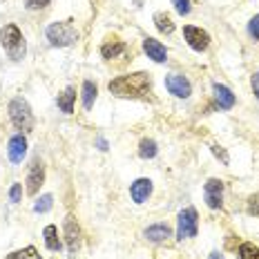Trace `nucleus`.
<instances>
[{"instance_id": "f257e3e1", "label": "nucleus", "mask_w": 259, "mask_h": 259, "mask_svg": "<svg viewBox=\"0 0 259 259\" xmlns=\"http://www.w3.org/2000/svg\"><path fill=\"white\" fill-rule=\"evenodd\" d=\"M107 90L118 99H145L150 94V90H152V78L145 72L127 74V76H118L110 80Z\"/></svg>"}, {"instance_id": "f03ea898", "label": "nucleus", "mask_w": 259, "mask_h": 259, "mask_svg": "<svg viewBox=\"0 0 259 259\" xmlns=\"http://www.w3.org/2000/svg\"><path fill=\"white\" fill-rule=\"evenodd\" d=\"M45 36H47V40H50V45H54V47H67L78 40V31H76V27H74V20H69V18L52 23L45 29Z\"/></svg>"}, {"instance_id": "7ed1b4c3", "label": "nucleus", "mask_w": 259, "mask_h": 259, "mask_svg": "<svg viewBox=\"0 0 259 259\" xmlns=\"http://www.w3.org/2000/svg\"><path fill=\"white\" fill-rule=\"evenodd\" d=\"M0 45L5 47V52L9 54L12 61H20V58H25L27 45H25L23 34H20V29L16 25H5L3 29H0Z\"/></svg>"}, {"instance_id": "20e7f679", "label": "nucleus", "mask_w": 259, "mask_h": 259, "mask_svg": "<svg viewBox=\"0 0 259 259\" xmlns=\"http://www.w3.org/2000/svg\"><path fill=\"white\" fill-rule=\"evenodd\" d=\"M9 118L23 132H31L34 130V114H31V107L23 96H16V99L9 101Z\"/></svg>"}, {"instance_id": "39448f33", "label": "nucleus", "mask_w": 259, "mask_h": 259, "mask_svg": "<svg viewBox=\"0 0 259 259\" xmlns=\"http://www.w3.org/2000/svg\"><path fill=\"white\" fill-rule=\"evenodd\" d=\"M197 230H199L197 210L194 208L181 210L179 219H177V237H179V239H190V237L197 235Z\"/></svg>"}, {"instance_id": "423d86ee", "label": "nucleus", "mask_w": 259, "mask_h": 259, "mask_svg": "<svg viewBox=\"0 0 259 259\" xmlns=\"http://www.w3.org/2000/svg\"><path fill=\"white\" fill-rule=\"evenodd\" d=\"M183 38L186 42L192 47L194 52H206L210 45V34L201 27H194V25H186L183 27Z\"/></svg>"}, {"instance_id": "0eeeda50", "label": "nucleus", "mask_w": 259, "mask_h": 259, "mask_svg": "<svg viewBox=\"0 0 259 259\" xmlns=\"http://www.w3.org/2000/svg\"><path fill=\"white\" fill-rule=\"evenodd\" d=\"M203 199H206L208 208L217 210L221 208V199H224V181L221 179H208L203 186Z\"/></svg>"}, {"instance_id": "6e6552de", "label": "nucleus", "mask_w": 259, "mask_h": 259, "mask_svg": "<svg viewBox=\"0 0 259 259\" xmlns=\"http://www.w3.org/2000/svg\"><path fill=\"white\" fill-rule=\"evenodd\" d=\"M165 88L172 96H177V99H188L192 92V85L190 80L186 76H181V74H170L168 78H165Z\"/></svg>"}, {"instance_id": "1a4fd4ad", "label": "nucleus", "mask_w": 259, "mask_h": 259, "mask_svg": "<svg viewBox=\"0 0 259 259\" xmlns=\"http://www.w3.org/2000/svg\"><path fill=\"white\" fill-rule=\"evenodd\" d=\"M42 181H45V165H42V161L36 159L34 163L29 165V172H27V192L36 194L40 190Z\"/></svg>"}, {"instance_id": "9d476101", "label": "nucleus", "mask_w": 259, "mask_h": 259, "mask_svg": "<svg viewBox=\"0 0 259 259\" xmlns=\"http://www.w3.org/2000/svg\"><path fill=\"white\" fill-rule=\"evenodd\" d=\"M27 154V139L23 134H14L7 143V156L12 163H20Z\"/></svg>"}, {"instance_id": "9b49d317", "label": "nucleus", "mask_w": 259, "mask_h": 259, "mask_svg": "<svg viewBox=\"0 0 259 259\" xmlns=\"http://www.w3.org/2000/svg\"><path fill=\"white\" fill-rule=\"evenodd\" d=\"M65 241H67V250L72 255L80 248V228L76 221H74V217L65 219Z\"/></svg>"}, {"instance_id": "f8f14e48", "label": "nucleus", "mask_w": 259, "mask_h": 259, "mask_svg": "<svg viewBox=\"0 0 259 259\" xmlns=\"http://www.w3.org/2000/svg\"><path fill=\"white\" fill-rule=\"evenodd\" d=\"M152 194V181L150 179H137L130 186V197L134 203H145Z\"/></svg>"}, {"instance_id": "ddd939ff", "label": "nucleus", "mask_w": 259, "mask_h": 259, "mask_svg": "<svg viewBox=\"0 0 259 259\" xmlns=\"http://www.w3.org/2000/svg\"><path fill=\"white\" fill-rule=\"evenodd\" d=\"M143 50L148 54V58H152L154 63H165L168 61V50L163 42L154 40V38H145L143 40Z\"/></svg>"}, {"instance_id": "4468645a", "label": "nucleus", "mask_w": 259, "mask_h": 259, "mask_svg": "<svg viewBox=\"0 0 259 259\" xmlns=\"http://www.w3.org/2000/svg\"><path fill=\"white\" fill-rule=\"evenodd\" d=\"M212 92H214V103H217L219 110H230V107L235 105V94L228 88H226V85L214 83L212 85Z\"/></svg>"}, {"instance_id": "2eb2a0df", "label": "nucleus", "mask_w": 259, "mask_h": 259, "mask_svg": "<svg viewBox=\"0 0 259 259\" xmlns=\"http://www.w3.org/2000/svg\"><path fill=\"white\" fill-rule=\"evenodd\" d=\"M143 235L152 244H161V241H165L170 237V228H168V224H154V226H148Z\"/></svg>"}, {"instance_id": "dca6fc26", "label": "nucleus", "mask_w": 259, "mask_h": 259, "mask_svg": "<svg viewBox=\"0 0 259 259\" xmlns=\"http://www.w3.org/2000/svg\"><path fill=\"white\" fill-rule=\"evenodd\" d=\"M42 237H45V246H47V250L58 252V250L63 248L61 239H58V230H56V226H45V230H42Z\"/></svg>"}, {"instance_id": "f3484780", "label": "nucleus", "mask_w": 259, "mask_h": 259, "mask_svg": "<svg viewBox=\"0 0 259 259\" xmlns=\"http://www.w3.org/2000/svg\"><path fill=\"white\" fill-rule=\"evenodd\" d=\"M74 101H76V90L74 88H67L63 94H58V107L65 112V114H72L74 112Z\"/></svg>"}, {"instance_id": "a211bd4d", "label": "nucleus", "mask_w": 259, "mask_h": 259, "mask_svg": "<svg viewBox=\"0 0 259 259\" xmlns=\"http://www.w3.org/2000/svg\"><path fill=\"white\" fill-rule=\"evenodd\" d=\"M125 50H127L125 42H118V40H114V42H105V45L101 47V56H103L105 61H112V58L121 56V54L125 52Z\"/></svg>"}, {"instance_id": "6ab92c4d", "label": "nucleus", "mask_w": 259, "mask_h": 259, "mask_svg": "<svg viewBox=\"0 0 259 259\" xmlns=\"http://www.w3.org/2000/svg\"><path fill=\"white\" fill-rule=\"evenodd\" d=\"M154 25H156V29H159L161 34H172V31H175V23H172V18L168 14H163V12L154 14Z\"/></svg>"}, {"instance_id": "aec40b11", "label": "nucleus", "mask_w": 259, "mask_h": 259, "mask_svg": "<svg viewBox=\"0 0 259 259\" xmlns=\"http://www.w3.org/2000/svg\"><path fill=\"white\" fill-rule=\"evenodd\" d=\"M156 152H159V148H156L154 139H143V141L139 143V156H141V159H154Z\"/></svg>"}, {"instance_id": "412c9836", "label": "nucleus", "mask_w": 259, "mask_h": 259, "mask_svg": "<svg viewBox=\"0 0 259 259\" xmlns=\"http://www.w3.org/2000/svg\"><path fill=\"white\" fill-rule=\"evenodd\" d=\"M94 101H96V85L92 83V80H85L83 83V105H85V110H92Z\"/></svg>"}, {"instance_id": "4be33fe9", "label": "nucleus", "mask_w": 259, "mask_h": 259, "mask_svg": "<svg viewBox=\"0 0 259 259\" xmlns=\"http://www.w3.org/2000/svg\"><path fill=\"white\" fill-rule=\"evenodd\" d=\"M239 259H259V248L250 241L239 246Z\"/></svg>"}, {"instance_id": "5701e85b", "label": "nucleus", "mask_w": 259, "mask_h": 259, "mask_svg": "<svg viewBox=\"0 0 259 259\" xmlns=\"http://www.w3.org/2000/svg\"><path fill=\"white\" fill-rule=\"evenodd\" d=\"M7 259H40V255H38V250H36L34 246H27V248H23V250L12 252Z\"/></svg>"}, {"instance_id": "b1692460", "label": "nucleus", "mask_w": 259, "mask_h": 259, "mask_svg": "<svg viewBox=\"0 0 259 259\" xmlns=\"http://www.w3.org/2000/svg\"><path fill=\"white\" fill-rule=\"evenodd\" d=\"M52 203H54L52 194H42V197L38 199V201L34 203V210H36V212H47V210L52 208Z\"/></svg>"}, {"instance_id": "393cba45", "label": "nucleus", "mask_w": 259, "mask_h": 259, "mask_svg": "<svg viewBox=\"0 0 259 259\" xmlns=\"http://www.w3.org/2000/svg\"><path fill=\"white\" fill-rule=\"evenodd\" d=\"M246 210H248V214H250V217H259V194H252V197L248 199Z\"/></svg>"}, {"instance_id": "a878e982", "label": "nucleus", "mask_w": 259, "mask_h": 259, "mask_svg": "<svg viewBox=\"0 0 259 259\" xmlns=\"http://www.w3.org/2000/svg\"><path fill=\"white\" fill-rule=\"evenodd\" d=\"M210 150H212V154L217 156V159H221V163H224V165H228V163H230V159H228V152H226V150L221 148V145H217V143H214V145H210Z\"/></svg>"}, {"instance_id": "bb28decb", "label": "nucleus", "mask_w": 259, "mask_h": 259, "mask_svg": "<svg viewBox=\"0 0 259 259\" xmlns=\"http://www.w3.org/2000/svg\"><path fill=\"white\" fill-rule=\"evenodd\" d=\"M20 197H23V188H20V183H14V186L9 188V201H12V203H18Z\"/></svg>"}, {"instance_id": "cd10ccee", "label": "nucleus", "mask_w": 259, "mask_h": 259, "mask_svg": "<svg viewBox=\"0 0 259 259\" xmlns=\"http://www.w3.org/2000/svg\"><path fill=\"white\" fill-rule=\"evenodd\" d=\"M172 5H175V9L179 12L181 16L190 14V0H172Z\"/></svg>"}, {"instance_id": "c85d7f7f", "label": "nucleus", "mask_w": 259, "mask_h": 259, "mask_svg": "<svg viewBox=\"0 0 259 259\" xmlns=\"http://www.w3.org/2000/svg\"><path fill=\"white\" fill-rule=\"evenodd\" d=\"M248 34L252 36V38H259V16L250 20V25H248Z\"/></svg>"}, {"instance_id": "c756f323", "label": "nucleus", "mask_w": 259, "mask_h": 259, "mask_svg": "<svg viewBox=\"0 0 259 259\" xmlns=\"http://www.w3.org/2000/svg\"><path fill=\"white\" fill-rule=\"evenodd\" d=\"M25 5L27 9H42L50 5V0H25Z\"/></svg>"}, {"instance_id": "7c9ffc66", "label": "nucleus", "mask_w": 259, "mask_h": 259, "mask_svg": "<svg viewBox=\"0 0 259 259\" xmlns=\"http://www.w3.org/2000/svg\"><path fill=\"white\" fill-rule=\"evenodd\" d=\"M250 85H252V92H255V96L259 99V72L252 74V78H250Z\"/></svg>"}, {"instance_id": "2f4dec72", "label": "nucleus", "mask_w": 259, "mask_h": 259, "mask_svg": "<svg viewBox=\"0 0 259 259\" xmlns=\"http://www.w3.org/2000/svg\"><path fill=\"white\" fill-rule=\"evenodd\" d=\"M99 148L101 150H107V141H105V139H99Z\"/></svg>"}, {"instance_id": "473e14b6", "label": "nucleus", "mask_w": 259, "mask_h": 259, "mask_svg": "<svg viewBox=\"0 0 259 259\" xmlns=\"http://www.w3.org/2000/svg\"><path fill=\"white\" fill-rule=\"evenodd\" d=\"M210 259H226V257L221 255V252H212V255H210Z\"/></svg>"}]
</instances>
